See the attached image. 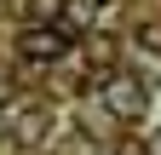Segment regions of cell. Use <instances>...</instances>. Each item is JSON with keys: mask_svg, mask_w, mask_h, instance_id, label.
<instances>
[{"mask_svg": "<svg viewBox=\"0 0 161 155\" xmlns=\"http://www.w3.org/2000/svg\"><path fill=\"white\" fill-rule=\"evenodd\" d=\"M104 104L121 121H138V115L150 109V92H144V81H132V75H104Z\"/></svg>", "mask_w": 161, "mask_h": 155, "instance_id": "1", "label": "cell"}, {"mask_svg": "<svg viewBox=\"0 0 161 155\" xmlns=\"http://www.w3.org/2000/svg\"><path fill=\"white\" fill-rule=\"evenodd\" d=\"M17 46H23V57H35V63H52V57L69 52V29L64 23H29Z\"/></svg>", "mask_w": 161, "mask_h": 155, "instance_id": "2", "label": "cell"}, {"mask_svg": "<svg viewBox=\"0 0 161 155\" xmlns=\"http://www.w3.org/2000/svg\"><path fill=\"white\" fill-rule=\"evenodd\" d=\"M23 12H29V23H58L64 17V0H23Z\"/></svg>", "mask_w": 161, "mask_h": 155, "instance_id": "3", "label": "cell"}, {"mask_svg": "<svg viewBox=\"0 0 161 155\" xmlns=\"http://www.w3.org/2000/svg\"><path fill=\"white\" fill-rule=\"evenodd\" d=\"M46 132H52V121H46V115H23V121H17V144H40Z\"/></svg>", "mask_w": 161, "mask_h": 155, "instance_id": "4", "label": "cell"}]
</instances>
